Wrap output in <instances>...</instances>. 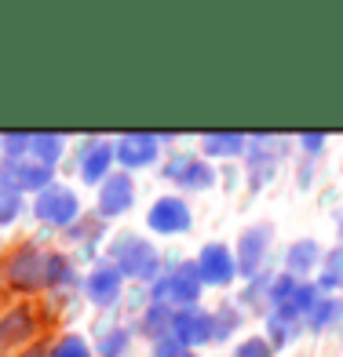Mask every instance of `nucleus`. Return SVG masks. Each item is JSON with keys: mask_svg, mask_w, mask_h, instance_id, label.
Here are the masks:
<instances>
[{"mask_svg": "<svg viewBox=\"0 0 343 357\" xmlns=\"http://www.w3.org/2000/svg\"><path fill=\"white\" fill-rule=\"evenodd\" d=\"M34 212L44 219V222H52V226H70L77 215H80V204H77V193L70 186H48L37 193V204H34Z\"/></svg>", "mask_w": 343, "mask_h": 357, "instance_id": "7ed1b4c3", "label": "nucleus"}, {"mask_svg": "<svg viewBox=\"0 0 343 357\" xmlns=\"http://www.w3.org/2000/svg\"><path fill=\"white\" fill-rule=\"evenodd\" d=\"M85 291H88V299H92V303L106 306V303H113V299L121 296V273L113 270V266L92 270V273H88V281H85Z\"/></svg>", "mask_w": 343, "mask_h": 357, "instance_id": "ddd939ff", "label": "nucleus"}, {"mask_svg": "<svg viewBox=\"0 0 343 357\" xmlns=\"http://www.w3.org/2000/svg\"><path fill=\"white\" fill-rule=\"evenodd\" d=\"M201 146H205V153H212V157H231V153H241L245 135L241 132H208L201 139Z\"/></svg>", "mask_w": 343, "mask_h": 357, "instance_id": "dca6fc26", "label": "nucleus"}, {"mask_svg": "<svg viewBox=\"0 0 343 357\" xmlns=\"http://www.w3.org/2000/svg\"><path fill=\"white\" fill-rule=\"evenodd\" d=\"M124 347H128V332L113 328V332H106V335H103V357H121V354H124Z\"/></svg>", "mask_w": 343, "mask_h": 357, "instance_id": "bb28decb", "label": "nucleus"}, {"mask_svg": "<svg viewBox=\"0 0 343 357\" xmlns=\"http://www.w3.org/2000/svg\"><path fill=\"white\" fill-rule=\"evenodd\" d=\"M19 208H22V201H19V190H15L11 183H4V178H0V226L11 222L15 215H19Z\"/></svg>", "mask_w": 343, "mask_h": 357, "instance_id": "aec40b11", "label": "nucleus"}, {"mask_svg": "<svg viewBox=\"0 0 343 357\" xmlns=\"http://www.w3.org/2000/svg\"><path fill=\"white\" fill-rule=\"evenodd\" d=\"M44 270H48V255H41L34 245L15 248V252L4 259V281H8L11 288H19V291H34V288L48 284Z\"/></svg>", "mask_w": 343, "mask_h": 357, "instance_id": "f03ea898", "label": "nucleus"}, {"mask_svg": "<svg viewBox=\"0 0 343 357\" xmlns=\"http://www.w3.org/2000/svg\"><path fill=\"white\" fill-rule=\"evenodd\" d=\"M285 266L296 270V273L318 266V245H314V241H296V245L289 248V255H285Z\"/></svg>", "mask_w": 343, "mask_h": 357, "instance_id": "a211bd4d", "label": "nucleus"}, {"mask_svg": "<svg viewBox=\"0 0 343 357\" xmlns=\"http://www.w3.org/2000/svg\"><path fill=\"white\" fill-rule=\"evenodd\" d=\"M234 357H270V343L267 339H245V343L234 350Z\"/></svg>", "mask_w": 343, "mask_h": 357, "instance_id": "cd10ccee", "label": "nucleus"}, {"mask_svg": "<svg viewBox=\"0 0 343 357\" xmlns=\"http://www.w3.org/2000/svg\"><path fill=\"white\" fill-rule=\"evenodd\" d=\"M29 332H34V314L26 310H11L4 321H0V343H19V339H26Z\"/></svg>", "mask_w": 343, "mask_h": 357, "instance_id": "2eb2a0df", "label": "nucleus"}, {"mask_svg": "<svg viewBox=\"0 0 343 357\" xmlns=\"http://www.w3.org/2000/svg\"><path fill=\"white\" fill-rule=\"evenodd\" d=\"M172 317H175V314L168 310V306H161V303H157L154 310L143 317V328L150 332V335H157V339H161V332H165V324H172Z\"/></svg>", "mask_w": 343, "mask_h": 357, "instance_id": "393cba45", "label": "nucleus"}, {"mask_svg": "<svg viewBox=\"0 0 343 357\" xmlns=\"http://www.w3.org/2000/svg\"><path fill=\"white\" fill-rule=\"evenodd\" d=\"M132 197H136V186H132V178L128 175H106V183L99 190V208H103V215H121L132 208Z\"/></svg>", "mask_w": 343, "mask_h": 357, "instance_id": "9d476101", "label": "nucleus"}, {"mask_svg": "<svg viewBox=\"0 0 343 357\" xmlns=\"http://www.w3.org/2000/svg\"><path fill=\"white\" fill-rule=\"evenodd\" d=\"M44 278H48V284H66V281H73V270H70V263L62 255H48Z\"/></svg>", "mask_w": 343, "mask_h": 357, "instance_id": "b1692460", "label": "nucleus"}, {"mask_svg": "<svg viewBox=\"0 0 343 357\" xmlns=\"http://www.w3.org/2000/svg\"><path fill=\"white\" fill-rule=\"evenodd\" d=\"M52 357H92V350L80 335H62L55 343V350H52Z\"/></svg>", "mask_w": 343, "mask_h": 357, "instance_id": "5701e85b", "label": "nucleus"}, {"mask_svg": "<svg viewBox=\"0 0 343 357\" xmlns=\"http://www.w3.org/2000/svg\"><path fill=\"white\" fill-rule=\"evenodd\" d=\"M110 165H113V146L88 142L85 150H80V175H85V183H99V178H106Z\"/></svg>", "mask_w": 343, "mask_h": 357, "instance_id": "4468645a", "label": "nucleus"}, {"mask_svg": "<svg viewBox=\"0 0 343 357\" xmlns=\"http://www.w3.org/2000/svg\"><path fill=\"white\" fill-rule=\"evenodd\" d=\"M110 259H113V270L128 273V278H143V281L157 278V252H154V245H146L136 234H121L113 241Z\"/></svg>", "mask_w": 343, "mask_h": 357, "instance_id": "f257e3e1", "label": "nucleus"}, {"mask_svg": "<svg viewBox=\"0 0 343 357\" xmlns=\"http://www.w3.org/2000/svg\"><path fill=\"white\" fill-rule=\"evenodd\" d=\"M343 284V248L329 252V259H325V273H321V288H336Z\"/></svg>", "mask_w": 343, "mask_h": 357, "instance_id": "4be33fe9", "label": "nucleus"}, {"mask_svg": "<svg viewBox=\"0 0 343 357\" xmlns=\"http://www.w3.org/2000/svg\"><path fill=\"white\" fill-rule=\"evenodd\" d=\"M267 226H259V230H245L241 234V245H238V270L241 273H259V263H263L267 255Z\"/></svg>", "mask_w": 343, "mask_h": 357, "instance_id": "f8f14e48", "label": "nucleus"}, {"mask_svg": "<svg viewBox=\"0 0 343 357\" xmlns=\"http://www.w3.org/2000/svg\"><path fill=\"white\" fill-rule=\"evenodd\" d=\"M183 357H194V354H183Z\"/></svg>", "mask_w": 343, "mask_h": 357, "instance_id": "72a5a7b5", "label": "nucleus"}, {"mask_svg": "<svg viewBox=\"0 0 343 357\" xmlns=\"http://www.w3.org/2000/svg\"><path fill=\"white\" fill-rule=\"evenodd\" d=\"M22 357H44V350H29V354H22Z\"/></svg>", "mask_w": 343, "mask_h": 357, "instance_id": "473e14b6", "label": "nucleus"}, {"mask_svg": "<svg viewBox=\"0 0 343 357\" xmlns=\"http://www.w3.org/2000/svg\"><path fill=\"white\" fill-rule=\"evenodd\" d=\"M267 328H270V339H274V343H289V339L296 335V328H292V317H285V314H270Z\"/></svg>", "mask_w": 343, "mask_h": 357, "instance_id": "a878e982", "label": "nucleus"}, {"mask_svg": "<svg viewBox=\"0 0 343 357\" xmlns=\"http://www.w3.org/2000/svg\"><path fill=\"white\" fill-rule=\"evenodd\" d=\"M300 142L307 146V150H310V153H318V150H321V146H325V135H314V132H303V135H300Z\"/></svg>", "mask_w": 343, "mask_h": 357, "instance_id": "2f4dec72", "label": "nucleus"}, {"mask_svg": "<svg viewBox=\"0 0 343 357\" xmlns=\"http://www.w3.org/2000/svg\"><path fill=\"white\" fill-rule=\"evenodd\" d=\"M0 178L4 183H11L15 190H48L52 183V165H41L37 157H15V160H4L0 165Z\"/></svg>", "mask_w": 343, "mask_h": 357, "instance_id": "20e7f679", "label": "nucleus"}, {"mask_svg": "<svg viewBox=\"0 0 343 357\" xmlns=\"http://www.w3.org/2000/svg\"><path fill=\"white\" fill-rule=\"evenodd\" d=\"M241 324V314L231 310V306H223L219 314H212V339H223V335H231L234 328Z\"/></svg>", "mask_w": 343, "mask_h": 357, "instance_id": "412c9836", "label": "nucleus"}, {"mask_svg": "<svg viewBox=\"0 0 343 357\" xmlns=\"http://www.w3.org/2000/svg\"><path fill=\"white\" fill-rule=\"evenodd\" d=\"M198 291H201V281H198V273H194V263H187L183 270H175L172 278H165L157 288H154V296L161 306H168L172 310V303H194L198 299Z\"/></svg>", "mask_w": 343, "mask_h": 357, "instance_id": "423d86ee", "label": "nucleus"}, {"mask_svg": "<svg viewBox=\"0 0 343 357\" xmlns=\"http://www.w3.org/2000/svg\"><path fill=\"white\" fill-rule=\"evenodd\" d=\"M146 222H150V230H157V234H183V230H190V208L179 197H161L150 208Z\"/></svg>", "mask_w": 343, "mask_h": 357, "instance_id": "0eeeda50", "label": "nucleus"}, {"mask_svg": "<svg viewBox=\"0 0 343 357\" xmlns=\"http://www.w3.org/2000/svg\"><path fill=\"white\" fill-rule=\"evenodd\" d=\"M113 157L128 168H146L157 160V139L154 135H143V132H132V135H121L117 146H113Z\"/></svg>", "mask_w": 343, "mask_h": 357, "instance_id": "6e6552de", "label": "nucleus"}, {"mask_svg": "<svg viewBox=\"0 0 343 357\" xmlns=\"http://www.w3.org/2000/svg\"><path fill=\"white\" fill-rule=\"evenodd\" d=\"M29 157H37L41 165H55L62 157V135H29Z\"/></svg>", "mask_w": 343, "mask_h": 357, "instance_id": "f3484780", "label": "nucleus"}, {"mask_svg": "<svg viewBox=\"0 0 343 357\" xmlns=\"http://www.w3.org/2000/svg\"><path fill=\"white\" fill-rule=\"evenodd\" d=\"M194 273H198L201 284H226L238 273V259L231 255L226 245H208L201 248L198 263H194Z\"/></svg>", "mask_w": 343, "mask_h": 357, "instance_id": "39448f33", "label": "nucleus"}, {"mask_svg": "<svg viewBox=\"0 0 343 357\" xmlns=\"http://www.w3.org/2000/svg\"><path fill=\"white\" fill-rule=\"evenodd\" d=\"M336 317H343V303H340V299L318 296V303L310 306V324H314V328H325V324L336 321Z\"/></svg>", "mask_w": 343, "mask_h": 357, "instance_id": "6ab92c4d", "label": "nucleus"}, {"mask_svg": "<svg viewBox=\"0 0 343 357\" xmlns=\"http://www.w3.org/2000/svg\"><path fill=\"white\" fill-rule=\"evenodd\" d=\"M165 175L175 178L179 186H190V190H201V186H212V168L205 165L201 157H172L165 165Z\"/></svg>", "mask_w": 343, "mask_h": 357, "instance_id": "9b49d317", "label": "nucleus"}, {"mask_svg": "<svg viewBox=\"0 0 343 357\" xmlns=\"http://www.w3.org/2000/svg\"><path fill=\"white\" fill-rule=\"evenodd\" d=\"M154 357H183V343L168 332V335H161L157 343H154Z\"/></svg>", "mask_w": 343, "mask_h": 357, "instance_id": "c85d7f7f", "label": "nucleus"}, {"mask_svg": "<svg viewBox=\"0 0 343 357\" xmlns=\"http://www.w3.org/2000/svg\"><path fill=\"white\" fill-rule=\"evenodd\" d=\"M172 335L183 347H201L205 339H212V314H205V310H179L172 317Z\"/></svg>", "mask_w": 343, "mask_h": 357, "instance_id": "1a4fd4ad", "label": "nucleus"}, {"mask_svg": "<svg viewBox=\"0 0 343 357\" xmlns=\"http://www.w3.org/2000/svg\"><path fill=\"white\" fill-rule=\"evenodd\" d=\"M292 291H296V281H292L289 273H285V278H277V281L270 284V299H274V306H282V303L292 296Z\"/></svg>", "mask_w": 343, "mask_h": 357, "instance_id": "c756f323", "label": "nucleus"}, {"mask_svg": "<svg viewBox=\"0 0 343 357\" xmlns=\"http://www.w3.org/2000/svg\"><path fill=\"white\" fill-rule=\"evenodd\" d=\"M0 142H4V150L11 153V160H15V157H26V153H29V135H4Z\"/></svg>", "mask_w": 343, "mask_h": 357, "instance_id": "7c9ffc66", "label": "nucleus"}]
</instances>
